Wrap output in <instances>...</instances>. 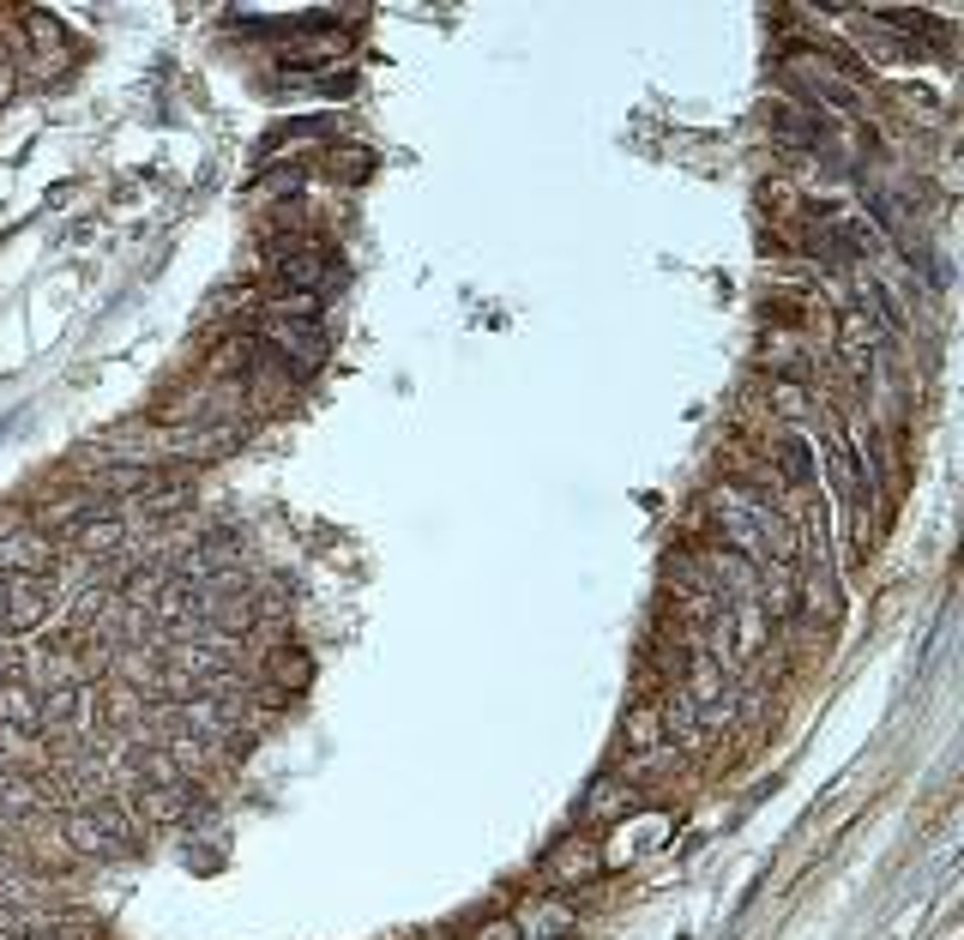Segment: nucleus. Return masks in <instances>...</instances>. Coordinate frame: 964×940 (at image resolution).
<instances>
[{"instance_id":"f257e3e1","label":"nucleus","mask_w":964,"mask_h":940,"mask_svg":"<svg viewBox=\"0 0 964 940\" xmlns=\"http://www.w3.org/2000/svg\"><path fill=\"white\" fill-rule=\"evenodd\" d=\"M260 338L272 344V356L284 368H295V375H314L319 363H326V332H319V320H272L260 314Z\"/></svg>"},{"instance_id":"f03ea898","label":"nucleus","mask_w":964,"mask_h":940,"mask_svg":"<svg viewBox=\"0 0 964 940\" xmlns=\"http://www.w3.org/2000/svg\"><path fill=\"white\" fill-rule=\"evenodd\" d=\"M790 73L808 85V91H814L820 109H838V115H856V109H863V102H856V91L832 79V67H826L820 55H802V48H795V55H790Z\"/></svg>"},{"instance_id":"7ed1b4c3","label":"nucleus","mask_w":964,"mask_h":940,"mask_svg":"<svg viewBox=\"0 0 964 940\" xmlns=\"http://www.w3.org/2000/svg\"><path fill=\"white\" fill-rule=\"evenodd\" d=\"M24 36H31V48H36V73H43V79L67 67V31H61V19L31 12V19H24Z\"/></svg>"},{"instance_id":"20e7f679","label":"nucleus","mask_w":964,"mask_h":940,"mask_svg":"<svg viewBox=\"0 0 964 940\" xmlns=\"http://www.w3.org/2000/svg\"><path fill=\"white\" fill-rule=\"evenodd\" d=\"M0 566H12V579H43V566H48V537H31V531L0 537Z\"/></svg>"},{"instance_id":"39448f33","label":"nucleus","mask_w":964,"mask_h":940,"mask_svg":"<svg viewBox=\"0 0 964 940\" xmlns=\"http://www.w3.org/2000/svg\"><path fill=\"white\" fill-rule=\"evenodd\" d=\"M874 344H880V320L863 314V307H844L838 314V356L844 363H863Z\"/></svg>"},{"instance_id":"423d86ee","label":"nucleus","mask_w":964,"mask_h":940,"mask_svg":"<svg viewBox=\"0 0 964 940\" xmlns=\"http://www.w3.org/2000/svg\"><path fill=\"white\" fill-rule=\"evenodd\" d=\"M73 543L85 549V555H115V549L127 543V525L121 519H109V512H91V519L73 531Z\"/></svg>"},{"instance_id":"0eeeda50","label":"nucleus","mask_w":964,"mask_h":940,"mask_svg":"<svg viewBox=\"0 0 964 940\" xmlns=\"http://www.w3.org/2000/svg\"><path fill=\"white\" fill-rule=\"evenodd\" d=\"M603 868V856L591 844H561L555 856H549V880H561V886H573V880H591V874Z\"/></svg>"},{"instance_id":"6e6552de","label":"nucleus","mask_w":964,"mask_h":940,"mask_svg":"<svg viewBox=\"0 0 964 940\" xmlns=\"http://www.w3.org/2000/svg\"><path fill=\"white\" fill-rule=\"evenodd\" d=\"M7 627H31L43 615V579H12L7 585Z\"/></svg>"},{"instance_id":"1a4fd4ad","label":"nucleus","mask_w":964,"mask_h":940,"mask_svg":"<svg viewBox=\"0 0 964 940\" xmlns=\"http://www.w3.org/2000/svg\"><path fill=\"white\" fill-rule=\"evenodd\" d=\"M61 839H67L73 850H85V856H91V850H109V844H115V832H109V820L67 814V832H61Z\"/></svg>"},{"instance_id":"9d476101","label":"nucleus","mask_w":964,"mask_h":940,"mask_svg":"<svg viewBox=\"0 0 964 940\" xmlns=\"http://www.w3.org/2000/svg\"><path fill=\"white\" fill-rule=\"evenodd\" d=\"M519 934H561V940H567V934H573V910L555 905V898H543V905H537L531 917L519 922Z\"/></svg>"},{"instance_id":"9b49d317","label":"nucleus","mask_w":964,"mask_h":940,"mask_svg":"<svg viewBox=\"0 0 964 940\" xmlns=\"http://www.w3.org/2000/svg\"><path fill=\"white\" fill-rule=\"evenodd\" d=\"M0 717L19 724V730H36L43 724V705H36V693H24V688H0Z\"/></svg>"},{"instance_id":"f8f14e48","label":"nucleus","mask_w":964,"mask_h":940,"mask_svg":"<svg viewBox=\"0 0 964 940\" xmlns=\"http://www.w3.org/2000/svg\"><path fill=\"white\" fill-rule=\"evenodd\" d=\"M627 748H633V754L663 748V712H651V705H646V712L627 717Z\"/></svg>"},{"instance_id":"ddd939ff","label":"nucleus","mask_w":964,"mask_h":940,"mask_svg":"<svg viewBox=\"0 0 964 940\" xmlns=\"http://www.w3.org/2000/svg\"><path fill=\"white\" fill-rule=\"evenodd\" d=\"M260 314H272V320H314V314H319V295H307V290H284V295H272V302H266Z\"/></svg>"},{"instance_id":"4468645a","label":"nucleus","mask_w":964,"mask_h":940,"mask_svg":"<svg viewBox=\"0 0 964 940\" xmlns=\"http://www.w3.org/2000/svg\"><path fill=\"white\" fill-rule=\"evenodd\" d=\"M212 622H217V634L229 639V634H241V627L253 622V603L248 597H217L212 603Z\"/></svg>"},{"instance_id":"2eb2a0df","label":"nucleus","mask_w":964,"mask_h":940,"mask_svg":"<svg viewBox=\"0 0 964 940\" xmlns=\"http://www.w3.org/2000/svg\"><path fill=\"white\" fill-rule=\"evenodd\" d=\"M332 175H344V182H362L368 170H375V151H332Z\"/></svg>"},{"instance_id":"dca6fc26","label":"nucleus","mask_w":964,"mask_h":940,"mask_svg":"<svg viewBox=\"0 0 964 940\" xmlns=\"http://www.w3.org/2000/svg\"><path fill=\"white\" fill-rule=\"evenodd\" d=\"M31 802H36V784H31V778H12V771H7V778H0V808L24 814Z\"/></svg>"},{"instance_id":"f3484780","label":"nucleus","mask_w":964,"mask_h":940,"mask_svg":"<svg viewBox=\"0 0 964 940\" xmlns=\"http://www.w3.org/2000/svg\"><path fill=\"white\" fill-rule=\"evenodd\" d=\"M771 404H778L783 417H802V410H808V386H795V380H771Z\"/></svg>"},{"instance_id":"a211bd4d","label":"nucleus","mask_w":964,"mask_h":940,"mask_svg":"<svg viewBox=\"0 0 964 940\" xmlns=\"http://www.w3.org/2000/svg\"><path fill=\"white\" fill-rule=\"evenodd\" d=\"M778 458H783V476H790V483H808V476H814V465H808V446H802V441H783V446H778Z\"/></svg>"},{"instance_id":"6ab92c4d","label":"nucleus","mask_w":964,"mask_h":940,"mask_svg":"<svg viewBox=\"0 0 964 940\" xmlns=\"http://www.w3.org/2000/svg\"><path fill=\"white\" fill-rule=\"evenodd\" d=\"M272 676H278V681H290V688H302V681H307V658H278V663H272Z\"/></svg>"},{"instance_id":"aec40b11","label":"nucleus","mask_w":964,"mask_h":940,"mask_svg":"<svg viewBox=\"0 0 964 940\" xmlns=\"http://www.w3.org/2000/svg\"><path fill=\"white\" fill-rule=\"evenodd\" d=\"M12 91H19V61H12L7 48H0V102H7Z\"/></svg>"},{"instance_id":"412c9836","label":"nucleus","mask_w":964,"mask_h":940,"mask_svg":"<svg viewBox=\"0 0 964 940\" xmlns=\"http://www.w3.org/2000/svg\"><path fill=\"white\" fill-rule=\"evenodd\" d=\"M477 940H519V922H507V917H500V922H488V929H483Z\"/></svg>"},{"instance_id":"4be33fe9","label":"nucleus","mask_w":964,"mask_h":940,"mask_svg":"<svg viewBox=\"0 0 964 940\" xmlns=\"http://www.w3.org/2000/svg\"><path fill=\"white\" fill-rule=\"evenodd\" d=\"M0 940H19V934H7V929H0Z\"/></svg>"}]
</instances>
